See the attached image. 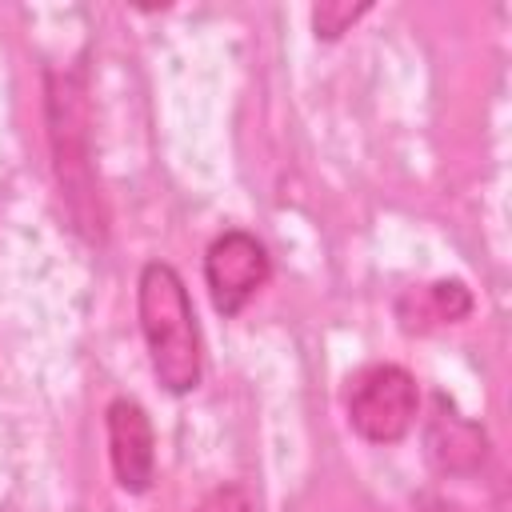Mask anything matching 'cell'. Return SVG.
Masks as SVG:
<instances>
[{"label": "cell", "mask_w": 512, "mask_h": 512, "mask_svg": "<svg viewBox=\"0 0 512 512\" xmlns=\"http://www.w3.org/2000/svg\"><path fill=\"white\" fill-rule=\"evenodd\" d=\"M196 512H252V496L240 488V484H216L200 504H196Z\"/></svg>", "instance_id": "9c48e42d"}, {"label": "cell", "mask_w": 512, "mask_h": 512, "mask_svg": "<svg viewBox=\"0 0 512 512\" xmlns=\"http://www.w3.org/2000/svg\"><path fill=\"white\" fill-rule=\"evenodd\" d=\"M424 456L440 476H476L488 460V432L436 392L432 412L424 416Z\"/></svg>", "instance_id": "8992f818"}, {"label": "cell", "mask_w": 512, "mask_h": 512, "mask_svg": "<svg viewBox=\"0 0 512 512\" xmlns=\"http://www.w3.org/2000/svg\"><path fill=\"white\" fill-rule=\"evenodd\" d=\"M44 128L52 152V176L68 228L88 244H108V208L100 196L96 152H92V88L88 56H76L64 68H44Z\"/></svg>", "instance_id": "6da1fadb"}, {"label": "cell", "mask_w": 512, "mask_h": 512, "mask_svg": "<svg viewBox=\"0 0 512 512\" xmlns=\"http://www.w3.org/2000/svg\"><path fill=\"white\" fill-rule=\"evenodd\" d=\"M348 424L364 444H400L420 416L416 376L400 364H368L348 380Z\"/></svg>", "instance_id": "3957f363"}, {"label": "cell", "mask_w": 512, "mask_h": 512, "mask_svg": "<svg viewBox=\"0 0 512 512\" xmlns=\"http://www.w3.org/2000/svg\"><path fill=\"white\" fill-rule=\"evenodd\" d=\"M372 12V4L364 0V4H348V0H320L316 8H312V32H316V40H340L344 32H352V24L360 20V16H368Z\"/></svg>", "instance_id": "52a82bcc"}, {"label": "cell", "mask_w": 512, "mask_h": 512, "mask_svg": "<svg viewBox=\"0 0 512 512\" xmlns=\"http://www.w3.org/2000/svg\"><path fill=\"white\" fill-rule=\"evenodd\" d=\"M136 316L152 372L164 392L188 396L204 380V340L184 276L168 260H148L136 276Z\"/></svg>", "instance_id": "7a4b0ae2"}, {"label": "cell", "mask_w": 512, "mask_h": 512, "mask_svg": "<svg viewBox=\"0 0 512 512\" xmlns=\"http://www.w3.org/2000/svg\"><path fill=\"white\" fill-rule=\"evenodd\" d=\"M424 308L440 324H460L472 312V292L460 280H436V284L424 288Z\"/></svg>", "instance_id": "ba28073f"}, {"label": "cell", "mask_w": 512, "mask_h": 512, "mask_svg": "<svg viewBox=\"0 0 512 512\" xmlns=\"http://www.w3.org/2000/svg\"><path fill=\"white\" fill-rule=\"evenodd\" d=\"M272 280V256L264 240H256L244 228L220 232L204 252V284L212 296V308L232 320L244 312V304Z\"/></svg>", "instance_id": "277c9868"}, {"label": "cell", "mask_w": 512, "mask_h": 512, "mask_svg": "<svg viewBox=\"0 0 512 512\" xmlns=\"http://www.w3.org/2000/svg\"><path fill=\"white\" fill-rule=\"evenodd\" d=\"M104 432L116 484L128 496H144L156 480V432L148 408L136 396H116L104 408Z\"/></svg>", "instance_id": "5b68a950"}]
</instances>
